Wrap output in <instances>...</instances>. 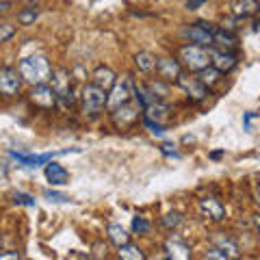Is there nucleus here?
Segmentation results:
<instances>
[{
    "instance_id": "nucleus-1",
    "label": "nucleus",
    "mask_w": 260,
    "mask_h": 260,
    "mask_svg": "<svg viewBox=\"0 0 260 260\" xmlns=\"http://www.w3.org/2000/svg\"><path fill=\"white\" fill-rule=\"evenodd\" d=\"M18 72H20L22 80H26V83L32 85V87L48 83L50 76H52L50 61H48L44 54H32V56L22 59L20 65H18Z\"/></svg>"
},
{
    "instance_id": "nucleus-2",
    "label": "nucleus",
    "mask_w": 260,
    "mask_h": 260,
    "mask_svg": "<svg viewBox=\"0 0 260 260\" xmlns=\"http://www.w3.org/2000/svg\"><path fill=\"white\" fill-rule=\"evenodd\" d=\"M180 61L184 63L186 70L200 72V70H204V68L210 65V52H208V48H204V46L189 44V46H184L180 50Z\"/></svg>"
},
{
    "instance_id": "nucleus-3",
    "label": "nucleus",
    "mask_w": 260,
    "mask_h": 260,
    "mask_svg": "<svg viewBox=\"0 0 260 260\" xmlns=\"http://www.w3.org/2000/svg\"><path fill=\"white\" fill-rule=\"evenodd\" d=\"M107 95L109 91H104L98 85H85L83 93H80V100H83V111L85 113H100L107 107Z\"/></svg>"
},
{
    "instance_id": "nucleus-4",
    "label": "nucleus",
    "mask_w": 260,
    "mask_h": 260,
    "mask_svg": "<svg viewBox=\"0 0 260 260\" xmlns=\"http://www.w3.org/2000/svg\"><path fill=\"white\" fill-rule=\"evenodd\" d=\"M130 98H133V80L130 78L115 80V85L109 89V95H107V109L115 111L121 104L130 102Z\"/></svg>"
},
{
    "instance_id": "nucleus-5",
    "label": "nucleus",
    "mask_w": 260,
    "mask_h": 260,
    "mask_svg": "<svg viewBox=\"0 0 260 260\" xmlns=\"http://www.w3.org/2000/svg\"><path fill=\"white\" fill-rule=\"evenodd\" d=\"M22 89V76L20 72L15 68H9V65H5V68H0V95L5 98H13L18 95Z\"/></svg>"
},
{
    "instance_id": "nucleus-6",
    "label": "nucleus",
    "mask_w": 260,
    "mask_h": 260,
    "mask_svg": "<svg viewBox=\"0 0 260 260\" xmlns=\"http://www.w3.org/2000/svg\"><path fill=\"white\" fill-rule=\"evenodd\" d=\"M56 100H59V95L52 87H48V83L44 85H35L30 91V102L35 104V107H42V109H52Z\"/></svg>"
},
{
    "instance_id": "nucleus-7",
    "label": "nucleus",
    "mask_w": 260,
    "mask_h": 260,
    "mask_svg": "<svg viewBox=\"0 0 260 260\" xmlns=\"http://www.w3.org/2000/svg\"><path fill=\"white\" fill-rule=\"evenodd\" d=\"M70 72L68 70H56V72H52V76H50V80H52V89L56 91V95L61 98V100H65V102H74V98H72V85H70Z\"/></svg>"
},
{
    "instance_id": "nucleus-8",
    "label": "nucleus",
    "mask_w": 260,
    "mask_h": 260,
    "mask_svg": "<svg viewBox=\"0 0 260 260\" xmlns=\"http://www.w3.org/2000/svg\"><path fill=\"white\" fill-rule=\"evenodd\" d=\"M210 24H193V26H186L184 28V37L191 39V44H198V46H213V30L208 28Z\"/></svg>"
},
{
    "instance_id": "nucleus-9",
    "label": "nucleus",
    "mask_w": 260,
    "mask_h": 260,
    "mask_svg": "<svg viewBox=\"0 0 260 260\" xmlns=\"http://www.w3.org/2000/svg\"><path fill=\"white\" fill-rule=\"evenodd\" d=\"M176 80H178V85H180V87L184 89V91L189 93L191 100H195V102L204 100V98L208 95V87L202 85L198 78H191V76H186V74H180Z\"/></svg>"
},
{
    "instance_id": "nucleus-10",
    "label": "nucleus",
    "mask_w": 260,
    "mask_h": 260,
    "mask_svg": "<svg viewBox=\"0 0 260 260\" xmlns=\"http://www.w3.org/2000/svg\"><path fill=\"white\" fill-rule=\"evenodd\" d=\"M46 180L52 186H63L70 182V172L63 165H59V162L48 160L46 162Z\"/></svg>"
},
{
    "instance_id": "nucleus-11",
    "label": "nucleus",
    "mask_w": 260,
    "mask_h": 260,
    "mask_svg": "<svg viewBox=\"0 0 260 260\" xmlns=\"http://www.w3.org/2000/svg\"><path fill=\"white\" fill-rule=\"evenodd\" d=\"M137 117H139V109L137 107H130V104H121L119 109L113 111V121L119 126V128H126L130 124H135Z\"/></svg>"
},
{
    "instance_id": "nucleus-12",
    "label": "nucleus",
    "mask_w": 260,
    "mask_h": 260,
    "mask_svg": "<svg viewBox=\"0 0 260 260\" xmlns=\"http://www.w3.org/2000/svg\"><path fill=\"white\" fill-rule=\"evenodd\" d=\"M210 52V63L213 68H217L219 72H230L237 68V56L225 52V50H208Z\"/></svg>"
},
{
    "instance_id": "nucleus-13",
    "label": "nucleus",
    "mask_w": 260,
    "mask_h": 260,
    "mask_svg": "<svg viewBox=\"0 0 260 260\" xmlns=\"http://www.w3.org/2000/svg\"><path fill=\"white\" fill-rule=\"evenodd\" d=\"M59 154V152H56ZM56 154H52V152H46V154H22V152H11V156L18 160V162H22L24 167H39V165H46L48 160H52Z\"/></svg>"
},
{
    "instance_id": "nucleus-14",
    "label": "nucleus",
    "mask_w": 260,
    "mask_h": 260,
    "mask_svg": "<svg viewBox=\"0 0 260 260\" xmlns=\"http://www.w3.org/2000/svg\"><path fill=\"white\" fill-rule=\"evenodd\" d=\"M115 72H113L111 68H107V65H100V68H95V72L91 74V83L98 85L100 89H104V91H109V89L115 85Z\"/></svg>"
},
{
    "instance_id": "nucleus-15",
    "label": "nucleus",
    "mask_w": 260,
    "mask_h": 260,
    "mask_svg": "<svg viewBox=\"0 0 260 260\" xmlns=\"http://www.w3.org/2000/svg\"><path fill=\"white\" fill-rule=\"evenodd\" d=\"M145 117L152 119V121H158V124H165L169 113H172V109H169V104H165L162 100H154L150 107H145Z\"/></svg>"
},
{
    "instance_id": "nucleus-16",
    "label": "nucleus",
    "mask_w": 260,
    "mask_h": 260,
    "mask_svg": "<svg viewBox=\"0 0 260 260\" xmlns=\"http://www.w3.org/2000/svg\"><path fill=\"white\" fill-rule=\"evenodd\" d=\"M213 44H217L219 48H221V50L230 52V50H234V48H237L239 39H237V35H234V32L225 30V28H213Z\"/></svg>"
},
{
    "instance_id": "nucleus-17",
    "label": "nucleus",
    "mask_w": 260,
    "mask_h": 260,
    "mask_svg": "<svg viewBox=\"0 0 260 260\" xmlns=\"http://www.w3.org/2000/svg\"><path fill=\"white\" fill-rule=\"evenodd\" d=\"M156 72L162 80H176L180 76V63L174 59H158L156 61Z\"/></svg>"
},
{
    "instance_id": "nucleus-18",
    "label": "nucleus",
    "mask_w": 260,
    "mask_h": 260,
    "mask_svg": "<svg viewBox=\"0 0 260 260\" xmlns=\"http://www.w3.org/2000/svg\"><path fill=\"white\" fill-rule=\"evenodd\" d=\"M200 208H202V213L208 215L210 219H213V221H223V219H225V210H223V206L219 204L217 200H213V198L200 200Z\"/></svg>"
},
{
    "instance_id": "nucleus-19",
    "label": "nucleus",
    "mask_w": 260,
    "mask_h": 260,
    "mask_svg": "<svg viewBox=\"0 0 260 260\" xmlns=\"http://www.w3.org/2000/svg\"><path fill=\"white\" fill-rule=\"evenodd\" d=\"M258 11H260L258 0H237V3L232 5V13L237 15V18H251V15H256Z\"/></svg>"
},
{
    "instance_id": "nucleus-20",
    "label": "nucleus",
    "mask_w": 260,
    "mask_h": 260,
    "mask_svg": "<svg viewBox=\"0 0 260 260\" xmlns=\"http://www.w3.org/2000/svg\"><path fill=\"white\" fill-rule=\"evenodd\" d=\"M165 249H167V256H169V258H178V260H186V258H191V249L186 247L184 243L176 241V239L167 241V243H165Z\"/></svg>"
},
{
    "instance_id": "nucleus-21",
    "label": "nucleus",
    "mask_w": 260,
    "mask_h": 260,
    "mask_svg": "<svg viewBox=\"0 0 260 260\" xmlns=\"http://www.w3.org/2000/svg\"><path fill=\"white\" fill-rule=\"evenodd\" d=\"M156 56H154L152 52H139L135 56V65L139 68V72H143V74H152L154 70H156Z\"/></svg>"
},
{
    "instance_id": "nucleus-22",
    "label": "nucleus",
    "mask_w": 260,
    "mask_h": 260,
    "mask_svg": "<svg viewBox=\"0 0 260 260\" xmlns=\"http://www.w3.org/2000/svg\"><path fill=\"white\" fill-rule=\"evenodd\" d=\"M213 245H215V247H219L221 251H225L228 258L239 256V247H237V243H234L232 239L223 237V234H215V237H213Z\"/></svg>"
},
{
    "instance_id": "nucleus-23",
    "label": "nucleus",
    "mask_w": 260,
    "mask_h": 260,
    "mask_svg": "<svg viewBox=\"0 0 260 260\" xmlns=\"http://www.w3.org/2000/svg\"><path fill=\"white\" fill-rule=\"evenodd\" d=\"M107 234H109V241H111V243H115L117 247H121V245H126V243H130V234H128L119 223H111V225H109V230H107Z\"/></svg>"
},
{
    "instance_id": "nucleus-24",
    "label": "nucleus",
    "mask_w": 260,
    "mask_h": 260,
    "mask_svg": "<svg viewBox=\"0 0 260 260\" xmlns=\"http://www.w3.org/2000/svg\"><path fill=\"white\" fill-rule=\"evenodd\" d=\"M198 74H200L198 80L204 87H213V85L219 83V78H221V72H219L217 68H210V65H208V68H204V70H200Z\"/></svg>"
},
{
    "instance_id": "nucleus-25",
    "label": "nucleus",
    "mask_w": 260,
    "mask_h": 260,
    "mask_svg": "<svg viewBox=\"0 0 260 260\" xmlns=\"http://www.w3.org/2000/svg\"><path fill=\"white\" fill-rule=\"evenodd\" d=\"M119 258H124V260H143L145 254H143L139 247H135V245H130V243H126V245L119 247Z\"/></svg>"
},
{
    "instance_id": "nucleus-26",
    "label": "nucleus",
    "mask_w": 260,
    "mask_h": 260,
    "mask_svg": "<svg viewBox=\"0 0 260 260\" xmlns=\"http://www.w3.org/2000/svg\"><path fill=\"white\" fill-rule=\"evenodd\" d=\"M35 20H37V11L30 9V7H28V9H22L18 13V22L22 24V26H28V24H32Z\"/></svg>"
},
{
    "instance_id": "nucleus-27",
    "label": "nucleus",
    "mask_w": 260,
    "mask_h": 260,
    "mask_svg": "<svg viewBox=\"0 0 260 260\" xmlns=\"http://www.w3.org/2000/svg\"><path fill=\"white\" fill-rule=\"evenodd\" d=\"M133 232L135 234H148L150 232V223L145 217H133Z\"/></svg>"
},
{
    "instance_id": "nucleus-28",
    "label": "nucleus",
    "mask_w": 260,
    "mask_h": 260,
    "mask_svg": "<svg viewBox=\"0 0 260 260\" xmlns=\"http://www.w3.org/2000/svg\"><path fill=\"white\" fill-rule=\"evenodd\" d=\"M180 223H182V215L180 213H169V215L162 217V225L169 228V230H174V228H178Z\"/></svg>"
},
{
    "instance_id": "nucleus-29",
    "label": "nucleus",
    "mask_w": 260,
    "mask_h": 260,
    "mask_svg": "<svg viewBox=\"0 0 260 260\" xmlns=\"http://www.w3.org/2000/svg\"><path fill=\"white\" fill-rule=\"evenodd\" d=\"M13 35H15V26H11V24H0V44L9 42Z\"/></svg>"
},
{
    "instance_id": "nucleus-30",
    "label": "nucleus",
    "mask_w": 260,
    "mask_h": 260,
    "mask_svg": "<svg viewBox=\"0 0 260 260\" xmlns=\"http://www.w3.org/2000/svg\"><path fill=\"white\" fill-rule=\"evenodd\" d=\"M148 89L152 91V95H156L158 100L162 95H167V87L165 85H160V83H152V85H148Z\"/></svg>"
},
{
    "instance_id": "nucleus-31",
    "label": "nucleus",
    "mask_w": 260,
    "mask_h": 260,
    "mask_svg": "<svg viewBox=\"0 0 260 260\" xmlns=\"http://www.w3.org/2000/svg\"><path fill=\"white\" fill-rule=\"evenodd\" d=\"M143 121H145V126H148V128L152 130V135L162 137V124H158V121H152V119H148V117H145Z\"/></svg>"
},
{
    "instance_id": "nucleus-32",
    "label": "nucleus",
    "mask_w": 260,
    "mask_h": 260,
    "mask_svg": "<svg viewBox=\"0 0 260 260\" xmlns=\"http://www.w3.org/2000/svg\"><path fill=\"white\" fill-rule=\"evenodd\" d=\"M206 258H217V260H225L228 258V254H225V251H221V249H219V247H210L208 251H206Z\"/></svg>"
},
{
    "instance_id": "nucleus-33",
    "label": "nucleus",
    "mask_w": 260,
    "mask_h": 260,
    "mask_svg": "<svg viewBox=\"0 0 260 260\" xmlns=\"http://www.w3.org/2000/svg\"><path fill=\"white\" fill-rule=\"evenodd\" d=\"M15 202H18V204H24V206H35V200H32L30 195H24V193L15 195Z\"/></svg>"
},
{
    "instance_id": "nucleus-34",
    "label": "nucleus",
    "mask_w": 260,
    "mask_h": 260,
    "mask_svg": "<svg viewBox=\"0 0 260 260\" xmlns=\"http://www.w3.org/2000/svg\"><path fill=\"white\" fill-rule=\"evenodd\" d=\"M44 198H46V200H50V202H68V198H65V195L54 193V191H46V193H44Z\"/></svg>"
},
{
    "instance_id": "nucleus-35",
    "label": "nucleus",
    "mask_w": 260,
    "mask_h": 260,
    "mask_svg": "<svg viewBox=\"0 0 260 260\" xmlns=\"http://www.w3.org/2000/svg\"><path fill=\"white\" fill-rule=\"evenodd\" d=\"M204 3H208V0H186V7H189L191 11H195V9H200Z\"/></svg>"
},
{
    "instance_id": "nucleus-36",
    "label": "nucleus",
    "mask_w": 260,
    "mask_h": 260,
    "mask_svg": "<svg viewBox=\"0 0 260 260\" xmlns=\"http://www.w3.org/2000/svg\"><path fill=\"white\" fill-rule=\"evenodd\" d=\"M162 152H165L167 156H176V158H178V152L174 150V145H169V143H165V145H162Z\"/></svg>"
},
{
    "instance_id": "nucleus-37",
    "label": "nucleus",
    "mask_w": 260,
    "mask_h": 260,
    "mask_svg": "<svg viewBox=\"0 0 260 260\" xmlns=\"http://www.w3.org/2000/svg\"><path fill=\"white\" fill-rule=\"evenodd\" d=\"M0 260H20L18 251H11V254H0Z\"/></svg>"
},
{
    "instance_id": "nucleus-38",
    "label": "nucleus",
    "mask_w": 260,
    "mask_h": 260,
    "mask_svg": "<svg viewBox=\"0 0 260 260\" xmlns=\"http://www.w3.org/2000/svg\"><path fill=\"white\" fill-rule=\"evenodd\" d=\"M7 9H9V3H5V0H0V15L7 13Z\"/></svg>"
},
{
    "instance_id": "nucleus-39",
    "label": "nucleus",
    "mask_w": 260,
    "mask_h": 260,
    "mask_svg": "<svg viewBox=\"0 0 260 260\" xmlns=\"http://www.w3.org/2000/svg\"><path fill=\"white\" fill-rule=\"evenodd\" d=\"M256 228H258V232H260V215H256Z\"/></svg>"
},
{
    "instance_id": "nucleus-40",
    "label": "nucleus",
    "mask_w": 260,
    "mask_h": 260,
    "mask_svg": "<svg viewBox=\"0 0 260 260\" xmlns=\"http://www.w3.org/2000/svg\"><path fill=\"white\" fill-rule=\"evenodd\" d=\"M256 198H258V202H260V186H258V189H256Z\"/></svg>"
}]
</instances>
